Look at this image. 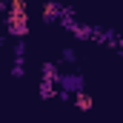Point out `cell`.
<instances>
[{"label": "cell", "instance_id": "6da1fadb", "mask_svg": "<svg viewBox=\"0 0 123 123\" xmlns=\"http://www.w3.org/2000/svg\"><path fill=\"white\" fill-rule=\"evenodd\" d=\"M26 3L23 0H12L9 3V31L12 34H26L29 31V17H26Z\"/></svg>", "mask_w": 123, "mask_h": 123}, {"label": "cell", "instance_id": "7a4b0ae2", "mask_svg": "<svg viewBox=\"0 0 123 123\" xmlns=\"http://www.w3.org/2000/svg\"><path fill=\"white\" fill-rule=\"evenodd\" d=\"M77 106H80V109H92V97L86 92H77Z\"/></svg>", "mask_w": 123, "mask_h": 123}, {"label": "cell", "instance_id": "277c9868", "mask_svg": "<svg viewBox=\"0 0 123 123\" xmlns=\"http://www.w3.org/2000/svg\"><path fill=\"white\" fill-rule=\"evenodd\" d=\"M40 94H43V97H52V83H49V80H43V86H40Z\"/></svg>", "mask_w": 123, "mask_h": 123}, {"label": "cell", "instance_id": "3957f363", "mask_svg": "<svg viewBox=\"0 0 123 123\" xmlns=\"http://www.w3.org/2000/svg\"><path fill=\"white\" fill-rule=\"evenodd\" d=\"M55 14H57V6L55 3H46L43 6V17H55Z\"/></svg>", "mask_w": 123, "mask_h": 123}]
</instances>
